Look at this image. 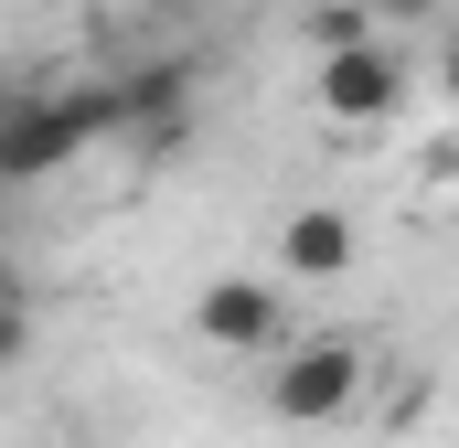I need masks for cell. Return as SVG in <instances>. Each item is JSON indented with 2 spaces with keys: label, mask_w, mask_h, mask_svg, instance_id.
Wrapping results in <instances>:
<instances>
[{
  "label": "cell",
  "mask_w": 459,
  "mask_h": 448,
  "mask_svg": "<svg viewBox=\"0 0 459 448\" xmlns=\"http://www.w3.org/2000/svg\"><path fill=\"white\" fill-rule=\"evenodd\" d=\"M182 97H193V75H182V65L117 75V86H108V108H117V139H150V150H171V139H182Z\"/></svg>",
  "instance_id": "5b68a950"
},
{
  "label": "cell",
  "mask_w": 459,
  "mask_h": 448,
  "mask_svg": "<svg viewBox=\"0 0 459 448\" xmlns=\"http://www.w3.org/2000/svg\"><path fill=\"white\" fill-rule=\"evenodd\" d=\"M342 267H352V214L342 203L289 214V278H342Z\"/></svg>",
  "instance_id": "8992f818"
},
{
  "label": "cell",
  "mask_w": 459,
  "mask_h": 448,
  "mask_svg": "<svg viewBox=\"0 0 459 448\" xmlns=\"http://www.w3.org/2000/svg\"><path fill=\"white\" fill-rule=\"evenodd\" d=\"M395 97H406V65L385 54V32H374V43H342V54H321V117L374 128V117H395Z\"/></svg>",
  "instance_id": "277c9868"
},
{
  "label": "cell",
  "mask_w": 459,
  "mask_h": 448,
  "mask_svg": "<svg viewBox=\"0 0 459 448\" xmlns=\"http://www.w3.org/2000/svg\"><path fill=\"white\" fill-rule=\"evenodd\" d=\"M22 332H32V321H22V289H11V278H0V363H11V352H22Z\"/></svg>",
  "instance_id": "52a82bcc"
},
{
  "label": "cell",
  "mask_w": 459,
  "mask_h": 448,
  "mask_svg": "<svg viewBox=\"0 0 459 448\" xmlns=\"http://www.w3.org/2000/svg\"><path fill=\"white\" fill-rule=\"evenodd\" d=\"M0 203H11V182H0Z\"/></svg>",
  "instance_id": "30bf717a"
},
{
  "label": "cell",
  "mask_w": 459,
  "mask_h": 448,
  "mask_svg": "<svg viewBox=\"0 0 459 448\" xmlns=\"http://www.w3.org/2000/svg\"><path fill=\"white\" fill-rule=\"evenodd\" d=\"M193 332L214 352H267V341H289V289L278 278H204L193 289Z\"/></svg>",
  "instance_id": "3957f363"
},
{
  "label": "cell",
  "mask_w": 459,
  "mask_h": 448,
  "mask_svg": "<svg viewBox=\"0 0 459 448\" xmlns=\"http://www.w3.org/2000/svg\"><path fill=\"white\" fill-rule=\"evenodd\" d=\"M363 395V341H289L267 374V417L278 427H332Z\"/></svg>",
  "instance_id": "7a4b0ae2"
},
{
  "label": "cell",
  "mask_w": 459,
  "mask_h": 448,
  "mask_svg": "<svg viewBox=\"0 0 459 448\" xmlns=\"http://www.w3.org/2000/svg\"><path fill=\"white\" fill-rule=\"evenodd\" d=\"M438 86H449V108H459V43H449V54H438Z\"/></svg>",
  "instance_id": "9c48e42d"
},
{
  "label": "cell",
  "mask_w": 459,
  "mask_h": 448,
  "mask_svg": "<svg viewBox=\"0 0 459 448\" xmlns=\"http://www.w3.org/2000/svg\"><path fill=\"white\" fill-rule=\"evenodd\" d=\"M97 139H117L108 86H43V97H11L0 108V182H54L65 160H86Z\"/></svg>",
  "instance_id": "6da1fadb"
},
{
  "label": "cell",
  "mask_w": 459,
  "mask_h": 448,
  "mask_svg": "<svg viewBox=\"0 0 459 448\" xmlns=\"http://www.w3.org/2000/svg\"><path fill=\"white\" fill-rule=\"evenodd\" d=\"M363 11H374V22H428L438 0H363Z\"/></svg>",
  "instance_id": "ba28073f"
}]
</instances>
